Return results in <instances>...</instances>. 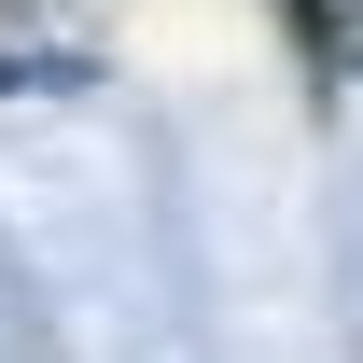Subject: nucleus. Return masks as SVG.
<instances>
[{"label": "nucleus", "instance_id": "nucleus-1", "mask_svg": "<svg viewBox=\"0 0 363 363\" xmlns=\"http://www.w3.org/2000/svg\"><path fill=\"white\" fill-rule=\"evenodd\" d=\"M56 84H98L84 28H56L43 0H0V98H56Z\"/></svg>", "mask_w": 363, "mask_h": 363}]
</instances>
